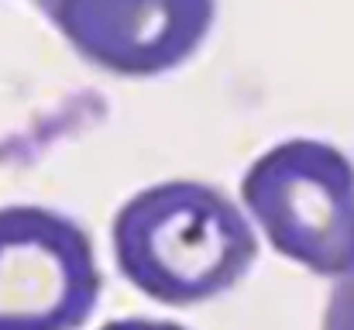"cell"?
Returning a JSON list of instances; mask_svg holds the SVG:
<instances>
[{"instance_id":"obj_1","label":"cell","mask_w":354,"mask_h":330,"mask_svg":"<svg viewBox=\"0 0 354 330\" xmlns=\"http://www.w3.org/2000/svg\"><path fill=\"white\" fill-rule=\"evenodd\" d=\"M120 275L155 303H207L251 268L258 241L234 203L203 183L176 179L134 193L114 217Z\"/></svg>"},{"instance_id":"obj_2","label":"cell","mask_w":354,"mask_h":330,"mask_svg":"<svg viewBox=\"0 0 354 330\" xmlns=\"http://www.w3.org/2000/svg\"><path fill=\"white\" fill-rule=\"evenodd\" d=\"M241 200L272 248L317 275L354 272V165L327 141L292 138L258 155Z\"/></svg>"},{"instance_id":"obj_3","label":"cell","mask_w":354,"mask_h":330,"mask_svg":"<svg viewBox=\"0 0 354 330\" xmlns=\"http://www.w3.org/2000/svg\"><path fill=\"white\" fill-rule=\"evenodd\" d=\"M97 300L83 227L45 207H0V330H80Z\"/></svg>"},{"instance_id":"obj_4","label":"cell","mask_w":354,"mask_h":330,"mask_svg":"<svg viewBox=\"0 0 354 330\" xmlns=\"http://www.w3.org/2000/svg\"><path fill=\"white\" fill-rule=\"evenodd\" d=\"M38 7L83 59L118 76L183 66L214 24V0H38Z\"/></svg>"},{"instance_id":"obj_5","label":"cell","mask_w":354,"mask_h":330,"mask_svg":"<svg viewBox=\"0 0 354 330\" xmlns=\"http://www.w3.org/2000/svg\"><path fill=\"white\" fill-rule=\"evenodd\" d=\"M324 330H354V272L337 279L324 310Z\"/></svg>"},{"instance_id":"obj_6","label":"cell","mask_w":354,"mask_h":330,"mask_svg":"<svg viewBox=\"0 0 354 330\" xmlns=\"http://www.w3.org/2000/svg\"><path fill=\"white\" fill-rule=\"evenodd\" d=\"M100 330H186V327L169 324V320H138V317H131V320H114V324H104Z\"/></svg>"}]
</instances>
